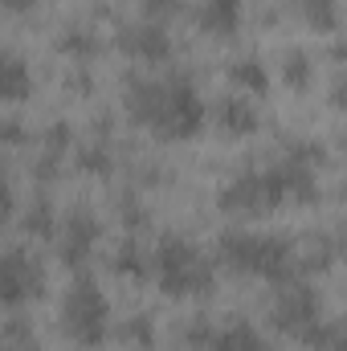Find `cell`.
Segmentation results:
<instances>
[{
  "instance_id": "1",
  "label": "cell",
  "mask_w": 347,
  "mask_h": 351,
  "mask_svg": "<svg viewBox=\"0 0 347 351\" xmlns=\"http://www.w3.org/2000/svg\"><path fill=\"white\" fill-rule=\"evenodd\" d=\"M123 110L135 127L152 131L164 143H188L200 135L208 110L192 78L168 74V78H139L131 74L123 86Z\"/></svg>"
},
{
  "instance_id": "2",
  "label": "cell",
  "mask_w": 347,
  "mask_h": 351,
  "mask_svg": "<svg viewBox=\"0 0 347 351\" xmlns=\"http://www.w3.org/2000/svg\"><path fill=\"white\" fill-rule=\"evenodd\" d=\"M217 265L237 278H261V282H290L302 274L298 245L282 233H254V229H225L217 237Z\"/></svg>"
},
{
  "instance_id": "3",
  "label": "cell",
  "mask_w": 347,
  "mask_h": 351,
  "mask_svg": "<svg viewBox=\"0 0 347 351\" xmlns=\"http://www.w3.org/2000/svg\"><path fill=\"white\" fill-rule=\"evenodd\" d=\"M152 278L168 298H208L217 290V262L188 237L164 233L152 250Z\"/></svg>"
},
{
  "instance_id": "4",
  "label": "cell",
  "mask_w": 347,
  "mask_h": 351,
  "mask_svg": "<svg viewBox=\"0 0 347 351\" xmlns=\"http://www.w3.org/2000/svg\"><path fill=\"white\" fill-rule=\"evenodd\" d=\"M270 327L302 348L323 351L331 339V323H323V298L307 278L282 282V290L270 302Z\"/></svg>"
},
{
  "instance_id": "5",
  "label": "cell",
  "mask_w": 347,
  "mask_h": 351,
  "mask_svg": "<svg viewBox=\"0 0 347 351\" xmlns=\"http://www.w3.org/2000/svg\"><path fill=\"white\" fill-rule=\"evenodd\" d=\"M290 200L286 192V176L274 164L265 168H241L237 176H229L217 192V208L225 217H237V221H258V217H270L274 208H282Z\"/></svg>"
},
{
  "instance_id": "6",
  "label": "cell",
  "mask_w": 347,
  "mask_h": 351,
  "mask_svg": "<svg viewBox=\"0 0 347 351\" xmlns=\"http://www.w3.org/2000/svg\"><path fill=\"white\" fill-rule=\"evenodd\" d=\"M58 323L66 331V339L82 351H98L110 335V302H106V290L90 278L78 274L70 282V290L62 294V306H58Z\"/></svg>"
},
{
  "instance_id": "7",
  "label": "cell",
  "mask_w": 347,
  "mask_h": 351,
  "mask_svg": "<svg viewBox=\"0 0 347 351\" xmlns=\"http://www.w3.org/2000/svg\"><path fill=\"white\" fill-rule=\"evenodd\" d=\"M0 294H4L8 315L33 306L45 294V265H41V258L29 245H16L12 241L4 250V262H0Z\"/></svg>"
},
{
  "instance_id": "8",
  "label": "cell",
  "mask_w": 347,
  "mask_h": 351,
  "mask_svg": "<svg viewBox=\"0 0 347 351\" xmlns=\"http://www.w3.org/2000/svg\"><path fill=\"white\" fill-rule=\"evenodd\" d=\"M98 241H102V221H98V213H90L86 204L70 208V213L62 217V225H58V237H53L58 262L66 265V269H74V274H86Z\"/></svg>"
},
{
  "instance_id": "9",
  "label": "cell",
  "mask_w": 347,
  "mask_h": 351,
  "mask_svg": "<svg viewBox=\"0 0 347 351\" xmlns=\"http://www.w3.org/2000/svg\"><path fill=\"white\" fill-rule=\"evenodd\" d=\"M119 49H123L131 62H143V66H164V62L172 58V33H168V25L139 16V21L119 25Z\"/></svg>"
},
{
  "instance_id": "10",
  "label": "cell",
  "mask_w": 347,
  "mask_h": 351,
  "mask_svg": "<svg viewBox=\"0 0 347 351\" xmlns=\"http://www.w3.org/2000/svg\"><path fill=\"white\" fill-rule=\"evenodd\" d=\"M246 25V0H200L196 4V29L217 41H233Z\"/></svg>"
},
{
  "instance_id": "11",
  "label": "cell",
  "mask_w": 347,
  "mask_h": 351,
  "mask_svg": "<svg viewBox=\"0 0 347 351\" xmlns=\"http://www.w3.org/2000/svg\"><path fill=\"white\" fill-rule=\"evenodd\" d=\"M213 123H217V131L229 135V139H250V135H258L261 114L246 94H225V98L213 106Z\"/></svg>"
},
{
  "instance_id": "12",
  "label": "cell",
  "mask_w": 347,
  "mask_h": 351,
  "mask_svg": "<svg viewBox=\"0 0 347 351\" xmlns=\"http://www.w3.org/2000/svg\"><path fill=\"white\" fill-rule=\"evenodd\" d=\"M16 221H21V233L29 237V241H53L58 237V213H53V200L37 188L21 208H16Z\"/></svg>"
},
{
  "instance_id": "13",
  "label": "cell",
  "mask_w": 347,
  "mask_h": 351,
  "mask_svg": "<svg viewBox=\"0 0 347 351\" xmlns=\"http://www.w3.org/2000/svg\"><path fill=\"white\" fill-rule=\"evenodd\" d=\"M0 94L8 106H21L33 94V62L16 49H4L0 58Z\"/></svg>"
},
{
  "instance_id": "14",
  "label": "cell",
  "mask_w": 347,
  "mask_h": 351,
  "mask_svg": "<svg viewBox=\"0 0 347 351\" xmlns=\"http://www.w3.org/2000/svg\"><path fill=\"white\" fill-rule=\"evenodd\" d=\"M110 269H115V278L139 286V282L152 278V254L143 250V241H139L135 233H127V237L115 245V254H110Z\"/></svg>"
},
{
  "instance_id": "15",
  "label": "cell",
  "mask_w": 347,
  "mask_h": 351,
  "mask_svg": "<svg viewBox=\"0 0 347 351\" xmlns=\"http://www.w3.org/2000/svg\"><path fill=\"white\" fill-rule=\"evenodd\" d=\"M53 45H58V53H62L66 62H74V66H90V62L102 53V37H98L90 25H66V29L53 37Z\"/></svg>"
},
{
  "instance_id": "16",
  "label": "cell",
  "mask_w": 347,
  "mask_h": 351,
  "mask_svg": "<svg viewBox=\"0 0 347 351\" xmlns=\"http://www.w3.org/2000/svg\"><path fill=\"white\" fill-rule=\"evenodd\" d=\"M74 168L82 176H98V180H106V176L115 172V143H110V135H90L82 139L78 147H74Z\"/></svg>"
},
{
  "instance_id": "17",
  "label": "cell",
  "mask_w": 347,
  "mask_h": 351,
  "mask_svg": "<svg viewBox=\"0 0 347 351\" xmlns=\"http://www.w3.org/2000/svg\"><path fill=\"white\" fill-rule=\"evenodd\" d=\"M208 351H265V339L250 319H225V323H217Z\"/></svg>"
},
{
  "instance_id": "18",
  "label": "cell",
  "mask_w": 347,
  "mask_h": 351,
  "mask_svg": "<svg viewBox=\"0 0 347 351\" xmlns=\"http://www.w3.org/2000/svg\"><path fill=\"white\" fill-rule=\"evenodd\" d=\"M225 78L241 94H265L270 90V66L261 62L258 53H241V58H233L225 66Z\"/></svg>"
},
{
  "instance_id": "19",
  "label": "cell",
  "mask_w": 347,
  "mask_h": 351,
  "mask_svg": "<svg viewBox=\"0 0 347 351\" xmlns=\"http://www.w3.org/2000/svg\"><path fill=\"white\" fill-rule=\"evenodd\" d=\"M278 78H282V86L290 90V94H307V90L315 86V58L307 53V49H286L282 53V66H278Z\"/></svg>"
},
{
  "instance_id": "20",
  "label": "cell",
  "mask_w": 347,
  "mask_h": 351,
  "mask_svg": "<svg viewBox=\"0 0 347 351\" xmlns=\"http://www.w3.org/2000/svg\"><path fill=\"white\" fill-rule=\"evenodd\" d=\"M290 8L315 33H335L339 29V0H290Z\"/></svg>"
},
{
  "instance_id": "21",
  "label": "cell",
  "mask_w": 347,
  "mask_h": 351,
  "mask_svg": "<svg viewBox=\"0 0 347 351\" xmlns=\"http://www.w3.org/2000/svg\"><path fill=\"white\" fill-rule=\"evenodd\" d=\"M119 339H123L131 351H152L156 348V339H160V327H156V319H152L147 311H135L131 319H123Z\"/></svg>"
},
{
  "instance_id": "22",
  "label": "cell",
  "mask_w": 347,
  "mask_h": 351,
  "mask_svg": "<svg viewBox=\"0 0 347 351\" xmlns=\"http://www.w3.org/2000/svg\"><path fill=\"white\" fill-rule=\"evenodd\" d=\"M4 351H45L41 339L33 335V323L21 319V311L8 315V323H4Z\"/></svg>"
},
{
  "instance_id": "23",
  "label": "cell",
  "mask_w": 347,
  "mask_h": 351,
  "mask_svg": "<svg viewBox=\"0 0 347 351\" xmlns=\"http://www.w3.org/2000/svg\"><path fill=\"white\" fill-rule=\"evenodd\" d=\"M213 335H217V323H213L208 315H192V319L180 327V339H184L188 351H208Z\"/></svg>"
},
{
  "instance_id": "24",
  "label": "cell",
  "mask_w": 347,
  "mask_h": 351,
  "mask_svg": "<svg viewBox=\"0 0 347 351\" xmlns=\"http://www.w3.org/2000/svg\"><path fill=\"white\" fill-rule=\"evenodd\" d=\"M119 221H123V229H127V233H135V237L152 225V213L143 208V200L135 196V188H131L127 196H119Z\"/></svg>"
},
{
  "instance_id": "25",
  "label": "cell",
  "mask_w": 347,
  "mask_h": 351,
  "mask_svg": "<svg viewBox=\"0 0 347 351\" xmlns=\"http://www.w3.org/2000/svg\"><path fill=\"white\" fill-rule=\"evenodd\" d=\"M139 8H143V16H147V21H160V25H168L176 12L184 8V0H139Z\"/></svg>"
},
{
  "instance_id": "26",
  "label": "cell",
  "mask_w": 347,
  "mask_h": 351,
  "mask_svg": "<svg viewBox=\"0 0 347 351\" xmlns=\"http://www.w3.org/2000/svg\"><path fill=\"white\" fill-rule=\"evenodd\" d=\"M25 143H33L29 131H25V123H21L16 114H4V147H8V152H21Z\"/></svg>"
},
{
  "instance_id": "27",
  "label": "cell",
  "mask_w": 347,
  "mask_h": 351,
  "mask_svg": "<svg viewBox=\"0 0 347 351\" xmlns=\"http://www.w3.org/2000/svg\"><path fill=\"white\" fill-rule=\"evenodd\" d=\"M66 86L74 90V94H90V90H94L90 66H74V70H70V78H66Z\"/></svg>"
},
{
  "instance_id": "28",
  "label": "cell",
  "mask_w": 347,
  "mask_h": 351,
  "mask_svg": "<svg viewBox=\"0 0 347 351\" xmlns=\"http://www.w3.org/2000/svg\"><path fill=\"white\" fill-rule=\"evenodd\" d=\"M327 102H331L335 110H347V74L331 78V86H327Z\"/></svg>"
},
{
  "instance_id": "29",
  "label": "cell",
  "mask_w": 347,
  "mask_h": 351,
  "mask_svg": "<svg viewBox=\"0 0 347 351\" xmlns=\"http://www.w3.org/2000/svg\"><path fill=\"white\" fill-rule=\"evenodd\" d=\"M323 351H347V323H335L331 327V339H327Z\"/></svg>"
},
{
  "instance_id": "30",
  "label": "cell",
  "mask_w": 347,
  "mask_h": 351,
  "mask_svg": "<svg viewBox=\"0 0 347 351\" xmlns=\"http://www.w3.org/2000/svg\"><path fill=\"white\" fill-rule=\"evenodd\" d=\"M33 8H37V0H4V12H12V16H25Z\"/></svg>"
},
{
  "instance_id": "31",
  "label": "cell",
  "mask_w": 347,
  "mask_h": 351,
  "mask_svg": "<svg viewBox=\"0 0 347 351\" xmlns=\"http://www.w3.org/2000/svg\"><path fill=\"white\" fill-rule=\"evenodd\" d=\"M331 58H335V62H347V41H344V37L331 45Z\"/></svg>"
},
{
  "instance_id": "32",
  "label": "cell",
  "mask_w": 347,
  "mask_h": 351,
  "mask_svg": "<svg viewBox=\"0 0 347 351\" xmlns=\"http://www.w3.org/2000/svg\"><path fill=\"white\" fill-rule=\"evenodd\" d=\"M335 241H339V254H347V229H339V233H335Z\"/></svg>"
},
{
  "instance_id": "33",
  "label": "cell",
  "mask_w": 347,
  "mask_h": 351,
  "mask_svg": "<svg viewBox=\"0 0 347 351\" xmlns=\"http://www.w3.org/2000/svg\"><path fill=\"white\" fill-rule=\"evenodd\" d=\"M339 143H344V152H347V135H344V139H339Z\"/></svg>"
},
{
  "instance_id": "34",
  "label": "cell",
  "mask_w": 347,
  "mask_h": 351,
  "mask_svg": "<svg viewBox=\"0 0 347 351\" xmlns=\"http://www.w3.org/2000/svg\"><path fill=\"white\" fill-rule=\"evenodd\" d=\"M344 192H347V184H344Z\"/></svg>"
}]
</instances>
